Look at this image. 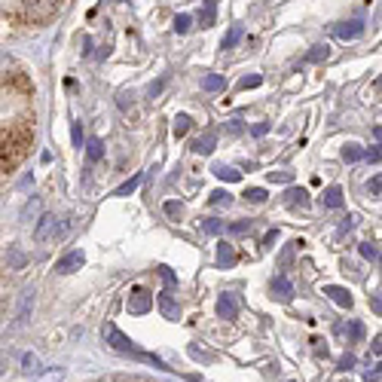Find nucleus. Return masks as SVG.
<instances>
[{
    "label": "nucleus",
    "instance_id": "nucleus-1",
    "mask_svg": "<svg viewBox=\"0 0 382 382\" xmlns=\"http://www.w3.org/2000/svg\"><path fill=\"white\" fill-rule=\"evenodd\" d=\"M34 138V126H10L3 129V156H0V168L12 171L22 162V156L28 153V144Z\"/></svg>",
    "mask_w": 382,
    "mask_h": 382
},
{
    "label": "nucleus",
    "instance_id": "nucleus-2",
    "mask_svg": "<svg viewBox=\"0 0 382 382\" xmlns=\"http://www.w3.org/2000/svg\"><path fill=\"white\" fill-rule=\"evenodd\" d=\"M104 340H107V346H110V348H116V352L135 355V358H141V361H150V364H153V367H162V370H168V367L162 364L160 358H153V355H150V352H141V348H138L135 342H131V340L126 337V333L120 331V327L107 324V327H104Z\"/></svg>",
    "mask_w": 382,
    "mask_h": 382
},
{
    "label": "nucleus",
    "instance_id": "nucleus-3",
    "mask_svg": "<svg viewBox=\"0 0 382 382\" xmlns=\"http://www.w3.org/2000/svg\"><path fill=\"white\" fill-rule=\"evenodd\" d=\"M153 309V294L144 288H131L129 294V315H147Z\"/></svg>",
    "mask_w": 382,
    "mask_h": 382
},
{
    "label": "nucleus",
    "instance_id": "nucleus-4",
    "mask_svg": "<svg viewBox=\"0 0 382 382\" xmlns=\"http://www.w3.org/2000/svg\"><path fill=\"white\" fill-rule=\"evenodd\" d=\"M55 223H58V217H55V214H40V217H37L34 242H49V239H55V235H58Z\"/></svg>",
    "mask_w": 382,
    "mask_h": 382
},
{
    "label": "nucleus",
    "instance_id": "nucleus-5",
    "mask_svg": "<svg viewBox=\"0 0 382 382\" xmlns=\"http://www.w3.org/2000/svg\"><path fill=\"white\" fill-rule=\"evenodd\" d=\"M58 3H62V0H25V12H28L31 18H49L52 12L58 10Z\"/></svg>",
    "mask_w": 382,
    "mask_h": 382
},
{
    "label": "nucleus",
    "instance_id": "nucleus-6",
    "mask_svg": "<svg viewBox=\"0 0 382 382\" xmlns=\"http://www.w3.org/2000/svg\"><path fill=\"white\" fill-rule=\"evenodd\" d=\"M217 318L223 321L239 318V300H235V294H220L217 297Z\"/></svg>",
    "mask_w": 382,
    "mask_h": 382
},
{
    "label": "nucleus",
    "instance_id": "nucleus-7",
    "mask_svg": "<svg viewBox=\"0 0 382 382\" xmlns=\"http://www.w3.org/2000/svg\"><path fill=\"white\" fill-rule=\"evenodd\" d=\"M333 34H337L340 40H358V37L364 34V22H361V18H352V22H340L337 28H333Z\"/></svg>",
    "mask_w": 382,
    "mask_h": 382
},
{
    "label": "nucleus",
    "instance_id": "nucleus-8",
    "mask_svg": "<svg viewBox=\"0 0 382 382\" xmlns=\"http://www.w3.org/2000/svg\"><path fill=\"white\" fill-rule=\"evenodd\" d=\"M31 309H34V288H25V291L18 294V306H16V324H25V321H28Z\"/></svg>",
    "mask_w": 382,
    "mask_h": 382
},
{
    "label": "nucleus",
    "instance_id": "nucleus-9",
    "mask_svg": "<svg viewBox=\"0 0 382 382\" xmlns=\"http://www.w3.org/2000/svg\"><path fill=\"white\" fill-rule=\"evenodd\" d=\"M156 306H160L162 318H168V321H177V318H181V306L175 303V297H171V291H162L160 297H156Z\"/></svg>",
    "mask_w": 382,
    "mask_h": 382
},
{
    "label": "nucleus",
    "instance_id": "nucleus-10",
    "mask_svg": "<svg viewBox=\"0 0 382 382\" xmlns=\"http://www.w3.org/2000/svg\"><path fill=\"white\" fill-rule=\"evenodd\" d=\"M269 291H272V297L281 300V303H288L294 297V285H291V279H288V275H275L272 285H269Z\"/></svg>",
    "mask_w": 382,
    "mask_h": 382
},
{
    "label": "nucleus",
    "instance_id": "nucleus-11",
    "mask_svg": "<svg viewBox=\"0 0 382 382\" xmlns=\"http://www.w3.org/2000/svg\"><path fill=\"white\" fill-rule=\"evenodd\" d=\"M83 260H86V257H83V251H68V254L62 257V260L55 263V272H62V275H71V272H74V269H80V266H83Z\"/></svg>",
    "mask_w": 382,
    "mask_h": 382
},
{
    "label": "nucleus",
    "instance_id": "nucleus-12",
    "mask_svg": "<svg viewBox=\"0 0 382 382\" xmlns=\"http://www.w3.org/2000/svg\"><path fill=\"white\" fill-rule=\"evenodd\" d=\"M324 294L337 303L340 309H352V303H355L352 294H348V288H342V285H324Z\"/></svg>",
    "mask_w": 382,
    "mask_h": 382
},
{
    "label": "nucleus",
    "instance_id": "nucleus-13",
    "mask_svg": "<svg viewBox=\"0 0 382 382\" xmlns=\"http://www.w3.org/2000/svg\"><path fill=\"white\" fill-rule=\"evenodd\" d=\"M214 144H217V131L214 129H208L205 135H199L193 141V153H202V156H208L214 150Z\"/></svg>",
    "mask_w": 382,
    "mask_h": 382
},
{
    "label": "nucleus",
    "instance_id": "nucleus-14",
    "mask_svg": "<svg viewBox=\"0 0 382 382\" xmlns=\"http://www.w3.org/2000/svg\"><path fill=\"white\" fill-rule=\"evenodd\" d=\"M235 263V248L229 242H217V269H227Z\"/></svg>",
    "mask_w": 382,
    "mask_h": 382
},
{
    "label": "nucleus",
    "instance_id": "nucleus-15",
    "mask_svg": "<svg viewBox=\"0 0 382 382\" xmlns=\"http://www.w3.org/2000/svg\"><path fill=\"white\" fill-rule=\"evenodd\" d=\"M321 202H324V208H342V187H337V183H331V187L324 190V196H321Z\"/></svg>",
    "mask_w": 382,
    "mask_h": 382
},
{
    "label": "nucleus",
    "instance_id": "nucleus-16",
    "mask_svg": "<svg viewBox=\"0 0 382 382\" xmlns=\"http://www.w3.org/2000/svg\"><path fill=\"white\" fill-rule=\"evenodd\" d=\"M25 266V254L18 245H10L6 248V269H22Z\"/></svg>",
    "mask_w": 382,
    "mask_h": 382
},
{
    "label": "nucleus",
    "instance_id": "nucleus-17",
    "mask_svg": "<svg viewBox=\"0 0 382 382\" xmlns=\"http://www.w3.org/2000/svg\"><path fill=\"white\" fill-rule=\"evenodd\" d=\"M101 156H104L101 138H89V141H86V160H89V162H98Z\"/></svg>",
    "mask_w": 382,
    "mask_h": 382
},
{
    "label": "nucleus",
    "instance_id": "nucleus-18",
    "mask_svg": "<svg viewBox=\"0 0 382 382\" xmlns=\"http://www.w3.org/2000/svg\"><path fill=\"white\" fill-rule=\"evenodd\" d=\"M331 58V46L327 43H318V46H312V52L306 55V62L309 64H318V62H327Z\"/></svg>",
    "mask_w": 382,
    "mask_h": 382
},
{
    "label": "nucleus",
    "instance_id": "nucleus-19",
    "mask_svg": "<svg viewBox=\"0 0 382 382\" xmlns=\"http://www.w3.org/2000/svg\"><path fill=\"white\" fill-rule=\"evenodd\" d=\"M214 175L220 177V181H227V183L242 181V171H239V168H233V166H214Z\"/></svg>",
    "mask_w": 382,
    "mask_h": 382
},
{
    "label": "nucleus",
    "instance_id": "nucleus-20",
    "mask_svg": "<svg viewBox=\"0 0 382 382\" xmlns=\"http://www.w3.org/2000/svg\"><path fill=\"white\" fill-rule=\"evenodd\" d=\"M367 156V150L361 147V144H346V147H342V160L346 162H358V160H364Z\"/></svg>",
    "mask_w": 382,
    "mask_h": 382
},
{
    "label": "nucleus",
    "instance_id": "nucleus-21",
    "mask_svg": "<svg viewBox=\"0 0 382 382\" xmlns=\"http://www.w3.org/2000/svg\"><path fill=\"white\" fill-rule=\"evenodd\" d=\"M288 205L309 208V193H306V190H297V187H291V190H288Z\"/></svg>",
    "mask_w": 382,
    "mask_h": 382
},
{
    "label": "nucleus",
    "instance_id": "nucleus-22",
    "mask_svg": "<svg viewBox=\"0 0 382 382\" xmlns=\"http://www.w3.org/2000/svg\"><path fill=\"white\" fill-rule=\"evenodd\" d=\"M214 16H217V6H214V0H205V10L199 12V25H202V28H208V25H214Z\"/></svg>",
    "mask_w": 382,
    "mask_h": 382
},
{
    "label": "nucleus",
    "instance_id": "nucleus-23",
    "mask_svg": "<svg viewBox=\"0 0 382 382\" xmlns=\"http://www.w3.org/2000/svg\"><path fill=\"white\" fill-rule=\"evenodd\" d=\"M141 181H144V175H141V171H138V175H135V177H129V181H126V183H123V187H120V190H116V196H131V193H135V190H138V187H141Z\"/></svg>",
    "mask_w": 382,
    "mask_h": 382
},
{
    "label": "nucleus",
    "instance_id": "nucleus-24",
    "mask_svg": "<svg viewBox=\"0 0 382 382\" xmlns=\"http://www.w3.org/2000/svg\"><path fill=\"white\" fill-rule=\"evenodd\" d=\"M223 86H227V80H223L220 74H208L205 80H202V89H205V92H220Z\"/></svg>",
    "mask_w": 382,
    "mask_h": 382
},
{
    "label": "nucleus",
    "instance_id": "nucleus-25",
    "mask_svg": "<svg viewBox=\"0 0 382 382\" xmlns=\"http://www.w3.org/2000/svg\"><path fill=\"white\" fill-rule=\"evenodd\" d=\"M202 233L205 235H220L223 233V220H217V217H205V220H202Z\"/></svg>",
    "mask_w": 382,
    "mask_h": 382
},
{
    "label": "nucleus",
    "instance_id": "nucleus-26",
    "mask_svg": "<svg viewBox=\"0 0 382 382\" xmlns=\"http://www.w3.org/2000/svg\"><path fill=\"white\" fill-rule=\"evenodd\" d=\"M208 202H212V205L214 208H223V205H233V196H229L227 193V190H214V193H212V199H208Z\"/></svg>",
    "mask_w": 382,
    "mask_h": 382
},
{
    "label": "nucleus",
    "instance_id": "nucleus-27",
    "mask_svg": "<svg viewBox=\"0 0 382 382\" xmlns=\"http://www.w3.org/2000/svg\"><path fill=\"white\" fill-rule=\"evenodd\" d=\"M190 126H193V120H190L187 114H177V116H175V135H177V138L187 135Z\"/></svg>",
    "mask_w": 382,
    "mask_h": 382
},
{
    "label": "nucleus",
    "instance_id": "nucleus-28",
    "mask_svg": "<svg viewBox=\"0 0 382 382\" xmlns=\"http://www.w3.org/2000/svg\"><path fill=\"white\" fill-rule=\"evenodd\" d=\"M242 34H245V31H242V25H235V28H229V34L223 37V43H220V46H223V49H233V46L242 40Z\"/></svg>",
    "mask_w": 382,
    "mask_h": 382
},
{
    "label": "nucleus",
    "instance_id": "nucleus-29",
    "mask_svg": "<svg viewBox=\"0 0 382 382\" xmlns=\"http://www.w3.org/2000/svg\"><path fill=\"white\" fill-rule=\"evenodd\" d=\"M245 199L254 202V205H263V202H266V190H263V187H248L245 190Z\"/></svg>",
    "mask_w": 382,
    "mask_h": 382
},
{
    "label": "nucleus",
    "instance_id": "nucleus-30",
    "mask_svg": "<svg viewBox=\"0 0 382 382\" xmlns=\"http://www.w3.org/2000/svg\"><path fill=\"white\" fill-rule=\"evenodd\" d=\"M190 25H193V16H187V12H181V16L175 18V31H177V34H187Z\"/></svg>",
    "mask_w": 382,
    "mask_h": 382
},
{
    "label": "nucleus",
    "instance_id": "nucleus-31",
    "mask_svg": "<svg viewBox=\"0 0 382 382\" xmlns=\"http://www.w3.org/2000/svg\"><path fill=\"white\" fill-rule=\"evenodd\" d=\"M367 193H370L373 199H382V175H377V177H370V181H367Z\"/></svg>",
    "mask_w": 382,
    "mask_h": 382
},
{
    "label": "nucleus",
    "instance_id": "nucleus-32",
    "mask_svg": "<svg viewBox=\"0 0 382 382\" xmlns=\"http://www.w3.org/2000/svg\"><path fill=\"white\" fill-rule=\"evenodd\" d=\"M22 367H25L28 373H37V370H40V361H37V355L25 352V355H22Z\"/></svg>",
    "mask_w": 382,
    "mask_h": 382
},
{
    "label": "nucleus",
    "instance_id": "nucleus-33",
    "mask_svg": "<svg viewBox=\"0 0 382 382\" xmlns=\"http://www.w3.org/2000/svg\"><path fill=\"white\" fill-rule=\"evenodd\" d=\"M263 83V77L260 74H251V77H242L239 80V89H257V86Z\"/></svg>",
    "mask_w": 382,
    "mask_h": 382
},
{
    "label": "nucleus",
    "instance_id": "nucleus-34",
    "mask_svg": "<svg viewBox=\"0 0 382 382\" xmlns=\"http://www.w3.org/2000/svg\"><path fill=\"white\" fill-rule=\"evenodd\" d=\"M251 227H254V220H239V223H233L227 233H229V235H242V233H248Z\"/></svg>",
    "mask_w": 382,
    "mask_h": 382
},
{
    "label": "nucleus",
    "instance_id": "nucleus-35",
    "mask_svg": "<svg viewBox=\"0 0 382 382\" xmlns=\"http://www.w3.org/2000/svg\"><path fill=\"white\" fill-rule=\"evenodd\" d=\"M71 138H74V147L80 150V147H83V123H80V120L71 126Z\"/></svg>",
    "mask_w": 382,
    "mask_h": 382
},
{
    "label": "nucleus",
    "instance_id": "nucleus-36",
    "mask_svg": "<svg viewBox=\"0 0 382 382\" xmlns=\"http://www.w3.org/2000/svg\"><path fill=\"white\" fill-rule=\"evenodd\" d=\"M269 181H272V183H291L294 175H291V171H269Z\"/></svg>",
    "mask_w": 382,
    "mask_h": 382
},
{
    "label": "nucleus",
    "instance_id": "nucleus-37",
    "mask_svg": "<svg viewBox=\"0 0 382 382\" xmlns=\"http://www.w3.org/2000/svg\"><path fill=\"white\" fill-rule=\"evenodd\" d=\"M160 275H162V281H166V288H168V291H171V288H175V285H177V279H175V272H171V269H168V266H160Z\"/></svg>",
    "mask_w": 382,
    "mask_h": 382
},
{
    "label": "nucleus",
    "instance_id": "nucleus-38",
    "mask_svg": "<svg viewBox=\"0 0 382 382\" xmlns=\"http://www.w3.org/2000/svg\"><path fill=\"white\" fill-rule=\"evenodd\" d=\"M361 257L364 260H379V251L373 245H367V242H361Z\"/></svg>",
    "mask_w": 382,
    "mask_h": 382
},
{
    "label": "nucleus",
    "instance_id": "nucleus-39",
    "mask_svg": "<svg viewBox=\"0 0 382 382\" xmlns=\"http://www.w3.org/2000/svg\"><path fill=\"white\" fill-rule=\"evenodd\" d=\"M131 98H135V95H131V89H123V92H120V98H116V104H120V107L126 110V107H131Z\"/></svg>",
    "mask_w": 382,
    "mask_h": 382
},
{
    "label": "nucleus",
    "instance_id": "nucleus-40",
    "mask_svg": "<svg viewBox=\"0 0 382 382\" xmlns=\"http://www.w3.org/2000/svg\"><path fill=\"white\" fill-rule=\"evenodd\" d=\"M166 83H168V77H160L156 83H150V98H156V95H160V92L166 89Z\"/></svg>",
    "mask_w": 382,
    "mask_h": 382
},
{
    "label": "nucleus",
    "instance_id": "nucleus-41",
    "mask_svg": "<svg viewBox=\"0 0 382 382\" xmlns=\"http://www.w3.org/2000/svg\"><path fill=\"white\" fill-rule=\"evenodd\" d=\"M348 331H352V340L355 342L364 340V324H361V321H352V327H348Z\"/></svg>",
    "mask_w": 382,
    "mask_h": 382
},
{
    "label": "nucleus",
    "instance_id": "nucleus-42",
    "mask_svg": "<svg viewBox=\"0 0 382 382\" xmlns=\"http://www.w3.org/2000/svg\"><path fill=\"white\" fill-rule=\"evenodd\" d=\"M181 212H183L181 202H166V214L168 217H181Z\"/></svg>",
    "mask_w": 382,
    "mask_h": 382
},
{
    "label": "nucleus",
    "instance_id": "nucleus-43",
    "mask_svg": "<svg viewBox=\"0 0 382 382\" xmlns=\"http://www.w3.org/2000/svg\"><path fill=\"white\" fill-rule=\"evenodd\" d=\"M370 309H373V315H382V291L370 297Z\"/></svg>",
    "mask_w": 382,
    "mask_h": 382
},
{
    "label": "nucleus",
    "instance_id": "nucleus-44",
    "mask_svg": "<svg viewBox=\"0 0 382 382\" xmlns=\"http://www.w3.org/2000/svg\"><path fill=\"white\" fill-rule=\"evenodd\" d=\"M242 129H245V126H242V120H229V126H227V131H229V135H239Z\"/></svg>",
    "mask_w": 382,
    "mask_h": 382
},
{
    "label": "nucleus",
    "instance_id": "nucleus-45",
    "mask_svg": "<svg viewBox=\"0 0 382 382\" xmlns=\"http://www.w3.org/2000/svg\"><path fill=\"white\" fill-rule=\"evenodd\" d=\"M367 162H382V150H367Z\"/></svg>",
    "mask_w": 382,
    "mask_h": 382
},
{
    "label": "nucleus",
    "instance_id": "nucleus-46",
    "mask_svg": "<svg viewBox=\"0 0 382 382\" xmlns=\"http://www.w3.org/2000/svg\"><path fill=\"white\" fill-rule=\"evenodd\" d=\"M275 239H279V229H269V233H266V235H263V245H266V248H269V245H272V242H275Z\"/></svg>",
    "mask_w": 382,
    "mask_h": 382
},
{
    "label": "nucleus",
    "instance_id": "nucleus-47",
    "mask_svg": "<svg viewBox=\"0 0 382 382\" xmlns=\"http://www.w3.org/2000/svg\"><path fill=\"white\" fill-rule=\"evenodd\" d=\"M251 131H254L257 138H263V135H266V131H269V123H257V126H254Z\"/></svg>",
    "mask_w": 382,
    "mask_h": 382
},
{
    "label": "nucleus",
    "instance_id": "nucleus-48",
    "mask_svg": "<svg viewBox=\"0 0 382 382\" xmlns=\"http://www.w3.org/2000/svg\"><path fill=\"white\" fill-rule=\"evenodd\" d=\"M348 367H355V358H352V355H346V358H340V370H348Z\"/></svg>",
    "mask_w": 382,
    "mask_h": 382
},
{
    "label": "nucleus",
    "instance_id": "nucleus-49",
    "mask_svg": "<svg viewBox=\"0 0 382 382\" xmlns=\"http://www.w3.org/2000/svg\"><path fill=\"white\" fill-rule=\"evenodd\" d=\"M58 379H62V370H52V373H46L40 382H58Z\"/></svg>",
    "mask_w": 382,
    "mask_h": 382
},
{
    "label": "nucleus",
    "instance_id": "nucleus-50",
    "mask_svg": "<svg viewBox=\"0 0 382 382\" xmlns=\"http://www.w3.org/2000/svg\"><path fill=\"white\" fill-rule=\"evenodd\" d=\"M370 348H373V355H382V337H373Z\"/></svg>",
    "mask_w": 382,
    "mask_h": 382
},
{
    "label": "nucleus",
    "instance_id": "nucleus-51",
    "mask_svg": "<svg viewBox=\"0 0 382 382\" xmlns=\"http://www.w3.org/2000/svg\"><path fill=\"white\" fill-rule=\"evenodd\" d=\"M377 89H379V92H382V77H379V80H377Z\"/></svg>",
    "mask_w": 382,
    "mask_h": 382
},
{
    "label": "nucleus",
    "instance_id": "nucleus-52",
    "mask_svg": "<svg viewBox=\"0 0 382 382\" xmlns=\"http://www.w3.org/2000/svg\"><path fill=\"white\" fill-rule=\"evenodd\" d=\"M190 382H202V379L199 377H190Z\"/></svg>",
    "mask_w": 382,
    "mask_h": 382
},
{
    "label": "nucleus",
    "instance_id": "nucleus-53",
    "mask_svg": "<svg viewBox=\"0 0 382 382\" xmlns=\"http://www.w3.org/2000/svg\"><path fill=\"white\" fill-rule=\"evenodd\" d=\"M114 3H123V0H114Z\"/></svg>",
    "mask_w": 382,
    "mask_h": 382
},
{
    "label": "nucleus",
    "instance_id": "nucleus-54",
    "mask_svg": "<svg viewBox=\"0 0 382 382\" xmlns=\"http://www.w3.org/2000/svg\"><path fill=\"white\" fill-rule=\"evenodd\" d=\"M379 263H382V254H379Z\"/></svg>",
    "mask_w": 382,
    "mask_h": 382
}]
</instances>
